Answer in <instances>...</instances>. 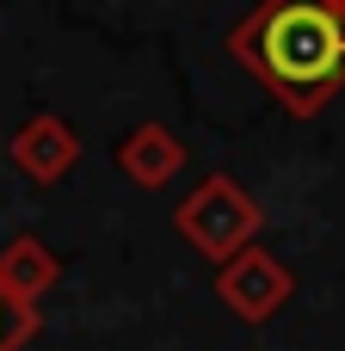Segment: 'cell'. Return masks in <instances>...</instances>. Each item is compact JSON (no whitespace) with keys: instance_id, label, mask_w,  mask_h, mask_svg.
Segmentation results:
<instances>
[{"instance_id":"6da1fadb","label":"cell","mask_w":345,"mask_h":351,"mask_svg":"<svg viewBox=\"0 0 345 351\" xmlns=\"http://www.w3.org/2000/svg\"><path fill=\"white\" fill-rule=\"evenodd\" d=\"M228 56L290 117H321L345 86V0H259L228 31Z\"/></svg>"},{"instance_id":"7a4b0ae2","label":"cell","mask_w":345,"mask_h":351,"mask_svg":"<svg viewBox=\"0 0 345 351\" xmlns=\"http://www.w3.org/2000/svg\"><path fill=\"white\" fill-rule=\"evenodd\" d=\"M259 228H265V204H259L241 179H228V173H204V179L173 204V234H179L198 259H210V265H222V259H235L241 247H253Z\"/></svg>"},{"instance_id":"3957f363","label":"cell","mask_w":345,"mask_h":351,"mask_svg":"<svg viewBox=\"0 0 345 351\" xmlns=\"http://www.w3.org/2000/svg\"><path fill=\"white\" fill-rule=\"evenodd\" d=\"M216 296H222V308L235 315V321H247V327H265L290 296H296V271L272 253V247H241L235 259H222L216 265Z\"/></svg>"},{"instance_id":"277c9868","label":"cell","mask_w":345,"mask_h":351,"mask_svg":"<svg viewBox=\"0 0 345 351\" xmlns=\"http://www.w3.org/2000/svg\"><path fill=\"white\" fill-rule=\"evenodd\" d=\"M6 160H12L31 185H62V179L80 167V130H74L68 117H56V111H37V117H25V123L12 130Z\"/></svg>"},{"instance_id":"5b68a950","label":"cell","mask_w":345,"mask_h":351,"mask_svg":"<svg viewBox=\"0 0 345 351\" xmlns=\"http://www.w3.org/2000/svg\"><path fill=\"white\" fill-rule=\"evenodd\" d=\"M185 160H191V148L167 130V123H136L123 142H117V173L130 179V185H142V191H167L179 173H185Z\"/></svg>"},{"instance_id":"8992f818","label":"cell","mask_w":345,"mask_h":351,"mask_svg":"<svg viewBox=\"0 0 345 351\" xmlns=\"http://www.w3.org/2000/svg\"><path fill=\"white\" fill-rule=\"evenodd\" d=\"M56 278H62V259L49 253V241L12 234V241L0 247V290H6V296H19V302L37 308V302L56 290Z\"/></svg>"},{"instance_id":"52a82bcc","label":"cell","mask_w":345,"mask_h":351,"mask_svg":"<svg viewBox=\"0 0 345 351\" xmlns=\"http://www.w3.org/2000/svg\"><path fill=\"white\" fill-rule=\"evenodd\" d=\"M37 339V308L0 290V351H25Z\"/></svg>"}]
</instances>
